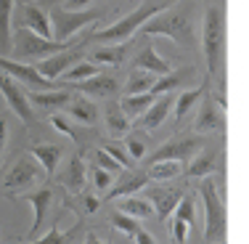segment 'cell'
<instances>
[{
  "mask_svg": "<svg viewBox=\"0 0 249 244\" xmlns=\"http://www.w3.org/2000/svg\"><path fill=\"white\" fill-rule=\"evenodd\" d=\"M194 0H175L170 8H164L162 14L151 16L143 27V35H164V38H173L180 48L194 51L196 48V29H194Z\"/></svg>",
  "mask_w": 249,
  "mask_h": 244,
  "instance_id": "cell-1",
  "label": "cell"
},
{
  "mask_svg": "<svg viewBox=\"0 0 249 244\" xmlns=\"http://www.w3.org/2000/svg\"><path fill=\"white\" fill-rule=\"evenodd\" d=\"M175 0H143L135 11H130L127 16H122L120 21L104 27V29H96V32H88V40L90 43H98V45H109V43H124L135 35V29H141L151 16L162 14L164 8H170Z\"/></svg>",
  "mask_w": 249,
  "mask_h": 244,
  "instance_id": "cell-2",
  "label": "cell"
},
{
  "mask_svg": "<svg viewBox=\"0 0 249 244\" xmlns=\"http://www.w3.org/2000/svg\"><path fill=\"white\" fill-rule=\"evenodd\" d=\"M204 56L210 77H217L225 58V8L220 3L204 8Z\"/></svg>",
  "mask_w": 249,
  "mask_h": 244,
  "instance_id": "cell-3",
  "label": "cell"
},
{
  "mask_svg": "<svg viewBox=\"0 0 249 244\" xmlns=\"http://www.w3.org/2000/svg\"><path fill=\"white\" fill-rule=\"evenodd\" d=\"M45 181V172L40 168V162L32 157V154H19V157L11 162V170L5 172L3 178V186L0 191L8 199H19L27 188H35Z\"/></svg>",
  "mask_w": 249,
  "mask_h": 244,
  "instance_id": "cell-4",
  "label": "cell"
},
{
  "mask_svg": "<svg viewBox=\"0 0 249 244\" xmlns=\"http://www.w3.org/2000/svg\"><path fill=\"white\" fill-rule=\"evenodd\" d=\"M51 11H48V24H51V40H69L74 32H80L82 27L101 21L106 11L104 8H93V11H67L58 0H51Z\"/></svg>",
  "mask_w": 249,
  "mask_h": 244,
  "instance_id": "cell-5",
  "label": "cell"
},
{
  "mask_svg": "<svg viewBox=\"0 0 249 244\" xmlns=\"http://www.w3.org/2000/svg\"><path fill=\"white\" fill-rule=\"evenodd\" d=\"M199 196H201V202H204V212H207L204 244H223L228 218H225V205H223L220 191H217V183L212 181V178H201Z\"/></svg>",
  "mask_w": 249,
  "mask_h": 244,
  "instance_id": "cell-6",
  "label": "cell"
},
{
  "mask_svg": "<svg viewBox=\"0 0 249 244\" xmlns=\"http://www.w3.org/2000/svg\"><path fill=\"white\" fill-rule=\"evenodd\" d=\"M72 40H48V38H40V35H35L32 29H24V27H16V35L14 40H11V53H14L16 58H48L53 53H61L67 48H72Z\"/></svg>",
  "mask_w": 249,
  "mask_h": 244,
  "instance_id": "cell-7",
  "label": "cell"
},
{
  "mask_svg": "<svg viewBox=\"0 0 249 244\" xmlns=\"http://www.w3.org/2000/svg\"><path fill=\"white\" fill-rule=\"evenodd\" d=\"M204 149V141L196 135H175L167 144H162L154 154H149V165L154 162H191V157Z\"/></svg>",
  "mask_w": 249,
  "mask_h": 244,
  "instance_id": "cell-8",
  "label": "cell"
},
{
  "mask_svg": "<svg viewBox=\"0 0 249 244\" xmlns=\"http://www.w3.org/2000/svg\"><path fill=\"white\" fill-rule=\"evenodd\" d=\"M11 21L16 27L32 29L35 35L51 40V24H48V14L43 11V5L35 0H16V11L11 14Z\"/></svg>",
  "mask_w": 249,
  "mask_h": 244,
  "instance_id": "cell-9",
  "label": "cell"
},
{
  "mask_svg": "<svg viewBox=\"0 0 249 244\" xmlns=\"http://www.w3.org/2000/svg\"><path fill=\"white\" fill-rule=\"evenodd\" d=\"M0 72L8 75L11 80L21 82V85H27L29 91H35V93H37V91H53V88H56L51 80H45V77L40 75L32 64L11 61V58H5V56H0Z\"/></svg>",
  "mask_w": 249,
  "mask_h": 244,
  "instance_id": "cell-10",
  "label": "cell"
},
{
  "mask_svg": "<svg viewBox=\"0 0 249 244\" xmlns=\"http://www.w3.org/2000/svg\"><path fill=\"white\" fill-rule=\"evenodd\" d=\"M0 93H3L5 104H8V109L14 112L16 117H19L21 122L27 125V128H32L35 125V112H32V104H29L27 93L19 88V82L11 80L8 75L0 72Z\"/></svg>",
  "mask_w": 249,
  "mask_h": 244,
  "instance_id": "cell-11",
  "label": "cell"
},
{
  "mask_svg": "<svg viewBox=\"0 0 249 244\" xmlns=\"http://www.w3.org/2000/svg\"><path fill=\"white\" fill-rule=\"evenodd\" d=\"M88 43H90V40H88V35H85V38L80 40V45H72V48L61 51V53H53L48 58H40V61L35 64V69H37L45 80H56L58 75L67 72V67H72V64H77V58H82V51H85Z\"/></svg>",
  "mask_w": 249,
  "mask_h": 244,
  "instance_id": "cell-12",
  "label": "cell"
},
{
  "mask_svg": "<svg viewBox=\"0 0 249 244\" xmlns=\"http://www.w3.org/2000/svg\"><path fill=\"white\" fill-rule=\"evenodd\" d=\"M183 194L186 191L178 186H146V199L151 202L154 215L162 220V223L173 215V210L178 207V202L183 199Z\"/></svg>",
  "mask_w": 249,
  "mask_h": 244,
  "instance_id": "cell-13",
  "label": "cell"
},
{
  "mask_svg": "<svg viewBox=\"0 0 249 244\" xmlns=\"http://www.w3.org/2000/svg\"><path fill=\"white\" fill-rule=\"evenodd\" d=\"M151 178L146 175V170H120V181L111 183L106 188V202H114V199H122V196H130V194H138L143 186H149Z\"/></svg>",
  "mask_w": 249,
  "mask_h": 244,
  "instance_id": "cell-14",
  "label": "cell"
},
{
  "mask_svg": "<svg viewBox=\"0 0 249 244\" xmlns=\"http://www.w3.org/2000/svg\"><path fill=\"white\" fill-rule=\"evenodd\" d=\"M53 196H56V191H53L51 186H43V188H37V191H32V194H21L19 196V199L29 202V205H32V210H35V223H32V228H29L27 236H24L27 242L37 239L40 228H43V223H45V215H48V207H51Z\"/></svg>",
  "mask_w": 249,
  "mask_h": 244,
  "instance_id": "cell-15",
  "label": "cell"
},
{
  "mask_svg": "<svg viewBox=\"0 0 249 244\" xmlns=\"http://www.w3.org/2000/svg\"><path fill=\"white\" fill-rule=\"evenodd\" d=\"M74 91L88 98H111L120 93V80L114 75H96L82 82H74Z\"/></svg>",
  "mask_w": 249,
  "mask_h": 244,
  "instance_id": "cell-16",
  "label": "cell"
},
{
  "mask_svg": "<svg viewBox=\"0 0 249 244\" xmlns=\"http://www.w3.org/2000/svg\"><path fill=\"white\" fill-rule=\"evenodd\" d=\"M199 106V114H196V122H194V128L199 130V133H212V130H223L225 128V117L220 114V109H217V104L212 101L210 91H204V96H201Z\"/></svg>",
  "mask_w": 249,
  "mask_h": 244,
  "instance_id": "cell-17",
  "label": "cell"
},
{
  "mask_svg": "<svg viewBox=\"0 0 249 244\" xmlns=\"http://www.w3.org/2000/svg\"><path fill=\"white\" fill-rule=\"evenodd\" d=\"M173 104H175V96H170V93L157 96V98H154V104L143 112V114H141V122H138V125H141V128H146V130H157L159 125L167 120Z\"/></svg>",
  "mask_w": 249,
  "mask_h": 244,
  "instance_id": "cell-18",
  "label": "cell"
},
{
  "mask_svg": "<svg viewBox=\"0 0 249 244\" xmlns=\"http://www.w3.org/2000/svg\"><path fill=\"white\" fill-rule=\"evenodd\" d=\"M85 175H88V165H85V159H82V154H72L67 170L58 175V181H61V186H67L72 194H80L82 188H85Z\"/></svg>",
  "mask_w": 249,
  "mask_h": 244,
  "instance_id": "cell-19",
  "label": "cell"
},
{
  "mask_svg": "<svg viewBox=\"0 0 249 244\" xmlns=\"http://www.w3.org/2000/svg\"><path fill=\"white\" fill-rule=\"evenodd\" d=\"M135 69L162 77V75H167V72H170V64H167V58L159 56L157 48H154V43L149 40V43H146L143 48L138 51V56H135Z\"/></svg>",
  "mask_w": 249,
  "mask_h": 244,
  "instance_id": "cell-20",
  "label": "cell"
},
{
  "mask_svg": "<svg viewBox=\"0 0 249 244\" xmlns=\"http://www.w3.org/2000/svg\"><path fill=\"white\" fill-rule=\"evenodd\" d=\"M133 51V43H109V45H96L90 53V58H96L98 64H109V67H120L124 58Z\"/></svg>",
  "mask_w": 249,
  "mask_h": 244,
  "instance_id": "cell-21",
  "label": "cell"
},
{
  "mask_svg": "<svg viewBox=\"0 0 249 244\" xmlns=\"http://www.w3.org/2000/svg\"><path fill=\"white\" fill-rule=\"evenodd\" d=\"M29 154L40 162L45 178H53L56 175V165H58V159H61V154H64V146L61 144H37V146L29 149Z\"/></svg>",
  "mask_w": 249,
  "mask_h": 244,
  "instance_id": "cell-22",
  "label": "cell"
},
{
  "mask_svg": "<svg viewBox=\"0 0 249 244\" xmlns=\"http://www.w3.org/2000/svg\"><path fill=\"white\" fill-rule=\"evenodd\" d=\"M67 112L74 117L77 122L88 125V128H93V125L98 122V106L93 104L88 96H69L67 101Z\"/></svg>",
  "mask_w": 249,
  "mask_h": 244,
  "instance_id": "cell-23",
  "label": "cell"
},
{
  "mask_svg": "<svg viewBox=\"0 0 249 244\" xmlns=\"http://www.w3.org/2000/svg\"><path fill=\"white\" fill-rule=\"evenodd\" d=\"M56 223H58V218H56ZM56 223H53V228L43 236V239H32V242H24V244H74L82 234H85V223H82V220H77L72 228H67V231H61Z\"/></svg>",
  "mask_w": 249,
  "mask_h": 244,
  "instance_id": "cell-24",
  "label": "cell"
},
{
  "mask_svg": "<svg viewBox=\"0 0 249 244\" xmlns=\"http://www.w3.org/2000/svg\"><path fill=\"white\" fill-rule=\"evenodd\" d=\"M194 75H196V69H194V67H183V69H178V72L162 75L159 80H154V85H151V96H162V93H170V91H175V88L186 85V82L191 80Z\"/></svg>",
  "mask_w": 249,
  "mask_h": 244,
  "instance_id": "cell-25",
  "label": "cell"
},
{
  "mask_svg": "<svg viewBox=\"0 0 249 244\" xmlns=\"http://www.w3.org/2000/svg\"><path fill=\"white\" fill-rule=\"evenodd\" d=\"M120 212H124V215L130 218H151L154 215V207L151 202L146 199V196H138V194H130V196H122L120 199Z\"/></svg>",
  "mask_w": 249,
  "mask_h": 244,
  "instance_id": "cell-26",
  "label": "cell"
},
{
  "mask_svg": "<svg viewBox=\"0 0 249 244\" xmlns=\"http://www.w3.org/2000/svg\"><path fill=\"white\" fill-rule=\"evenodd\" d=\"M194 162L188 165L186 178H210L217 170V157L215 151H199L196 157H191Z\"/></svg>",
  "mask_w": 249,
  "mask_h": 244,
  "instance_id": "cell-27",
  "label": "cell"
},
{
  "mask_svg": "<svg viewBox=\"0 0 249 244\" xmlns=\"http://www.w3.org/2000/svg\"><path fill=\"white\" fill-rule=\"evenodd\" d=\"M72 93L69 91H37V93H29V104H35V106H43V109H61V106H67V101Z\"/></svg>",
  "mask_w": 249,
  "mask_h": 244,
  "instance_id": "cell-28",
  "label": "cell"
},
{
  "mask_svg": "<svg viewBox=\"0 0 249 244\" xmlns=\"http://www.w3.org/2000/svg\"><path fill=\"white\" fill-rule=\"evenodd\" d=\"M11 14L14 0H0V56L11 53Z\"/></svg>",
  "mask_w": 249,
  "mask_h": 244,
  "instance_id": "cell-29",
  "label": "cell"
},
{
  "mask_svg": "<svg viewBox=\"0 0 249 244\" xmlns=\"http://www.w3.org/2000/svg\"><path fill=\"white\" fill-rule=\"evenodd\" d=\"M154 98L157 96H151V93H138V96H127V98H122L120 101V109H122V114L127 117H141L146 109L154 104Z\"/></svg>",
  "mask_w": 249,
  "mask_h": 244,
  "instance_id": "cell-30",
  "label": "cell"
},
{
  "mask_svg": "<svg viewBox=\"0 0 249 244\" xmlns=\"http://www.w3.org/2000/svg\"><path fill=\"white\" fill-rule=\"evenodd\" d=\"M130 125H133V122L122 114L120 104H117V101H111V104L106 106V128H109V133L111 135H124L130 130Z\"/></svg>",
  "mask_w": 249,
  "mask_h": 244,
  "instance_id": "cell-31",
  "label": "cell"
},
{
  "mask_svg": "<svg viewBox=\"0 0 249 244\" xmlns=\"http://www.w3.org/2000/svg\"><path fill=\"white\" fill-rule=\"evenodd\" d=\"M204 91H207V85L204 88H194V91H186V93H180V96L175 98V122L180 125L183 120H186V114L191 112V106L196 104V101L204 96Z\"/></svg>",
  "mask_w": 249,
  "mask_h": 244,
  "instance_id": "cell-32",
  "label": "cell"
},
{
  "mask_svg": "<svg viewBox=\"0 0 249 244\" xmlns=\"http://www.w3.org/2000/svg\"><path fill=\"white\" fill-rule=\"evenodd\" d=\"M154 80H157L154 75L141 72V69H133V75L127 77V82H124V93H127V96H138V93H151Z\"/></svg>",
  "mask_w": 249,
  "mask_h": 244,
  "instance_id": "cell-33",
  "label": "cell"
},
{
  "mask_svg": "<svg viewBox=\"0 0 249 244\" xmlns=\"http://www.w3.org/2000/svg\"><path fill=\"white\" fill-rule=\"evenodd\" d=\"M183 172V162H154L149 165L146 175L154 178V181H173Z\"/></svg>",
  "mask_w": 249,
  "mask_h": 244,
  "instance_id": "cell-34",
  "label": "cell"
},
{
  "mask_svg": "<svg viewBox=\"0 0 249 244\" xmlns=\"http://www.w3.org/2000/svg\"><path fill=\"white\" fill-rule=\"evenodd\" d=\"M175 218L183 220V223L188 225V228H194L196 225V199H194V194H183V199L178 202L175 207Z\"/></svg>",
  "mask_w": 249,
  "mask_h": 244,
  "instance_id": "cell-35",
  "label": "cell"
},
{
  "mask_svg": "<svg viewBox=\"0 0 249 244\" xmlns=\"http://www.w3.org/2000/svg\"><path fill=\"white\" fill-rule=\"evenodd\" d=\"M96 75H101L96 64L80 61V64H74V67L67 72V82H69V85H74V82H82V80H88V77H96Z\"/></svg>",
  "mask_w": 249,
  "mask_h": 244,
  "instance_id": "cell-36",
  "label": "cell"
},
{
  "mask_svg": "<svg viewBox=\"0 0 249 244\" xmlns=\"http://www.w3.org/2000/svg\"><path fill=\"white\" fill-rule=\"evenodd\" d=\"M111 225H114V228L117 231H122V234L124 236H135V231H138L141 228V225H138V220H135V218H130V215H124V212H120V210H117V212H111Z\"/></svg>",
  "mask_w": 249,
  "mask_h": 244,
  "instance_id": "cell-37",
  "label": "cell"
},
{
  "mask_svg": "<svg viewBox=\"0 0 249 244\" xmlns=\"http://www.w3.org/2000/svg\"><path fill=\"white\" fill-rule=\"evenodd\" d=\"M124 151H127V157L133 159H143L146 157V141H143V135H127V141H124Z\"/></svg>",
  "mask_w": 249,
  "mask_h": 244,
  "instance_id": "cell-38",
  "label": "cell"
},
{
  "mask_svg": "<svg viewBox=\"0 0 249 244\" xmlns=\"http://www.w3.org/2000/svg\"><path fill=\"white\" fill-rule=\"evenodd\" d=\"M93 165H96V168H101V170H106V172H111V175H114V172H120L122 168H120V162H117V159H111L109 154L104 151V149H96V151H93Z\"/></svg>",
  "mask_w": 249,
  "mask_h": 244,
  "instance_id": "cell-39",
  "label": "cell"
},
{
  "mask_svg": "<svg viewBox=\"0 0 249 244\" xmlns=\"http://www.w3.org/2000/svg\"><path fill=\"white\" fill-rule=\"evenodd\" d=\"M104 151L109 154L111 159H117V162H120V168L124 170V168H130V165H133V159L127 157V151H124V146L122 144H114V141H111V144H106L104 146Z\"/></svg>",
  "mask_w": 249,
  "mask_h": 244,
  "instance_id": "cell-40",
  "label": "cell"
},
{
  "mask_svg": "<svg viewBox=\"0 0 249 244\" xmlns=\"http://www.w3.org/2000/svg\"><path fill=\"white\" fill-rule=\"evenodd\" d=\"M77 199H80V205H82V212H88V215H93V212H98V207H101V199L93 191H85L82 188L80 194H77Z\"/></svg>",
  "mask_w": 249,
  "mask_h": 244,
  "instance_id": "cell-41",
  "label": "cell"
},
{
  "mask_svg": "<svg viewBox=\"0 0 249 244\" xmlns=\"http://www.w3.org/2000/svg\"><path fill=\"white\" fill-rule=\"evenodd\" d=\"M114 183V175L111 172H106V170H101V168H96L93 165V186L98 188V191H106V188Z\"/></svg>",
  "mask_w": 249,
  "mask_h": 244,
  "instance_id": "cell-42",
  "label": "cell"
},
{
  "mask_svg": "<svg viewBox=\"0 0 249 244\" xmlns=\"http://www.w3.org/2000/svg\"><path fill=\"white\" fill-rule=\"evenodd\" d=\"M51 125H53V128H56V130H61V133L67 135V138H72V141H77V130H74L72 125L67 122V120H64V117L53 114V117H51Z\"/></svg>",
  "mask_w": 249,
  "mask_h": 244,
  "instance_id": "cell-43",
  "label": "cell"
},
{
  "mask_svg": "<svg viewBox=\"0 0 249 244\" xmlns=\"http://www.w3.org/2000/svg\"><path fill=\"white\" fill-rule=\"evenodd\" d=\"M188 225L183 223V220H173V239H175V244H186V239H188Z\"/></svg>",
  "mask_w": 249,
  "mask_h": 244,
  "instance_id": "cell-44",
  "label": "cell"
},
{
  "mask_svg": "<svg viewBox=\"0 0 249 244\" xmlns=\"http://www.w3.org/2000/svg\"><path fill=\"white\" fill-rule=\"evenodd\" d=\"M133 239H135V244H157L154 234H151V231H146V228H138V231H135Z\"/></svg>",
  "mask_w": 249,
  "mask_h": 244,
  "instance_id": "cell-45",
  "label": "cell"
},
{
  "mask_svg": "<svg viewBox=\"0 0 249 244\" xmlns=\"http://www.w3.org/2000/svg\"><path fill=\"white\" fill-rule=\"evenodd\" d=\"M90 3H93V0H67L64 8H67V11H82L85 5H90Z\"/></svg>",
  "mask_w": 249,
  "mask_h": 244,
  "instance_id": "cell-46",
  "label": "cell"
},
{
  "mask_svg": "<svg viewBox=\"0 0 249 244\" xmlns=\"http://www.w3.org/2000/svg\"><path fill=\"white\" fill-rule=\"evenodd\" d=\"M5 138H8V125H5V117H0V157L5 149Z\"/></svg>",
  "mask_w": 249,
  "mask_h": 244,
  "instance_id": "cell-47",
  "label": "cell"
},
{
  "mask_svg": "<svg viewBox=\"0 0 249 244\" xmlns=\"http://www.w3.org/2000/svg\"><path fill=\"white\" fill-rule=\"evenodd\" d=\"M82 244H109V242H104V239H98V236H96V234H90V231H88V234H85V242H82Z\"/></svg>",
  "mask_w": 249,
  "mask_h": 244,
  "instance_id": "cell-48",
  "label": "cell"
},
{
  "mask_svg": "<svg viewBox=\"0 0 249 244\" xmlns=\"http://www.w3.org/2000/svg\"><path fill=\"white\" fill-rule=\"evenodd\" d=\"M194 244H201V236L196 234V231H194Z\"/></svg>",
  "mask_w": 249,
  "mask_h": 244,
  "instance_id": "cell-49",
  "label": "cell"
}]
</instances>
